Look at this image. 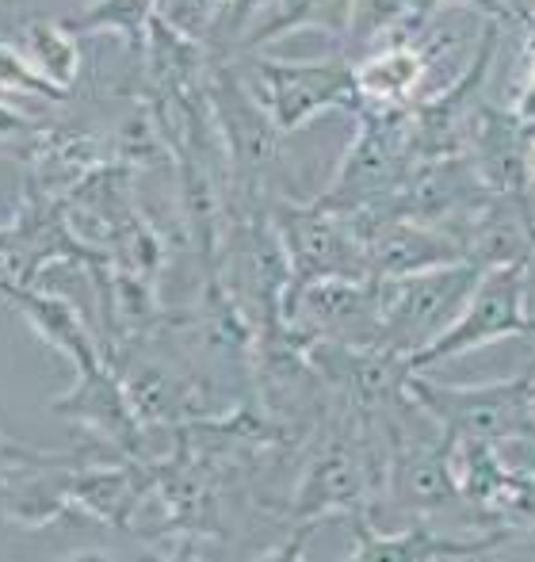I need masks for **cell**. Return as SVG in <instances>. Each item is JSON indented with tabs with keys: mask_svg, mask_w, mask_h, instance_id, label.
<instances>
[{
	"mask_svg": "<svg viewBox=\"0 0 535 562\" xmlns=\"http://www.w3.org/2000/svg\"><path fill=\"white\" fill-rule=\"evenodd\" d=\"M509 532H493L482 540H447V536L429 532L424 525H413L401 536H379L360 528V548L352 559H390V562H424V559H475L486 555V548L505 543Z\"/></svg>",
	"mask_w": 535,
	"mask_h": 562,
	"instance_id": "obj_9",
	"label": "cell"
},
{
	"mask_svg": "<svg viewBox=\"0 0 535 562\" xmlns=\"http://www.w3.org/2000/svg\"><path fill=\"white\" fill-rule=\"evenodd\" d=\"M532 180H535V146H532Z\"/></svg>",
	"mask_w": 535,
	"mask_h": 562,
	"instance_id": "obj_19",
	"label": "cell"
},
{
	"mask_svg": "<svg viewBox=\"0 0 535 562\" xmlns=\"http://www.w3.org/2000/svg\"><path fill=\"white\" fill-rule=\"evenodd\" d=\"M409 398L440 425L447 445H493V440L532 432V398L535 379H505L486 386H440L421 379V371H409Z\"/></svg>",
	"mask_w": 535,
	"mask_h": 562,
	"instance_id": "obj_3",
	"label": "cell"
},
{
	"mask_svg": "<svg viewBox=\"0 0 535 562\" xmlns=\"http://www.w3.org/2000/svg\"><path fill=\"white\" fill-rule=\"evenodd\" d=\"M0 89L4 92H31V97H43V100H66L69 97V92L54 89L46 77H38L35 69H31V61L8 43H0Z\"/></svg>",
	"mask_w": 535,
	"mask_h": 562,
	"instance_id": "obj_15",
	"label": "cell"
},
{
	"mask_svg": "<svg viewBox=\"0 0 535 562\" xmlns=\"http://www.w3.org/2000/svg\"><path fill=\"white\" fill-rule=\"evenodd\" d=\"M230 4L234 0H164L161 15L172 23V27H180L184 35H192L203 43V38L226 20Z\"/></svg>",
	"mask_w": 535,
	"mask_h": 562,
	"instance_id": "obj_14",
	"label": "cell"
},
{
	"mask_svg": "<svg viewBox=\"0 0 535 562\" xmlns=\"http://www.w3.org/2000/svg\"><path fill=\"white\" fill-rule=\"evenodd\" d=\"M467 241V260L478 268L524 265L535 252V211L524 195H486L459 226Z\"/></svg>",
	"mask_w": 535,
	"mask_h": 562,
	"instance_id": "obj_7",
	"label": "cell"
},
{
	"mask_svg": "<svg viewBox=\"0 0 535 562\" xmlns=\"http://www.w3.org/2000/svg\"><path fill=\"white\" fill-rule=\"evenodd\" d=\"M20 54L31 61V69H35L38 77H46V81L61 92H69V85L77 81V69H81V58H77V35H69L58 20L27 23Z\"/></svg>",
	"mask_w": 535,
	"mask_h": 562,
	"instance_id": "obj_13",
	"label": "cell"
},
{
	"mask_svg": "<svg viewBox=\"0 0 535 562\" xmlns=\"http://www.w3.org/2000/svg\"><path fill=\"white\" fill-rule=\"evenodd\" d=\"M532 146L535 126L528 119H521L509 104L482 100L467 123L463 154L490 195H528Z\"/></svg>",
	"mask_w": 535,
	"mask_h": 562,
	"instance_id": "obj_6",
	"label": "cell"
},
{
	"mask_svg": "<svg viewBox=\"0 0 535 562\" xmlns=\"http://www.w3.org/2000/svg\"><path fill=\"white\" fill-rule=\"evenodd\" d=\"M528 303V260L524 265L486 268L478 276L475 291L467 295V306L455 314L447 329H440L424 348H417L406 360V371H429L432 363H444L470 348H482L498 337L535 334V318L524 311Z\"/></svg>",
	"mask_w": 535,
	"mask_h": 562,
	"instance_id": "obj_4",
	"label": "cell"
},
{
	"mask_svg": "<svg viewBox=\"0 0 535 562\" xmlns=\"http://www.w3.org/2000/svg\"><path fill=\"white\" fill-rule=\"evenodd\" d=\"M475 8V12H482L486 20H501V23H516V15L509 12L501 0H424V15H436V12H444V8Z\"/></svg>",
	"mask_w": 535,
	"mask_h": 562,
	"instance_id": "obj_16",
	"label": "cell"
},
{
	"mask_svg": "<svg viewBox=\"0 0 535 562\" xmlns=\"http://www.w3.org/2000/svg\"><path fill=\"white\" fill-rule=\"evenodd\" d=\"M161 12V0H92L77 12L61 15V27L69 35H89V31H115L127 38L134 58H146L149 23Z\"/></svg>",
	"mask_w": 535,
	"mask_h": 562,
	"instance_id": "obj_10",
	"label": "cell"
},
{
	"mask_svg": "<svg viewBox=\"0 0 535 562\" xmlns=\"http://www.w3.org/2000/svg\"><path fill=\"white\" fill-rule=\"evenodd\" d=\"M364 494V474H360V463L352 456L349 445H337L333 451L314 463V471L306 474L303 497H298V517L306 513H329V509H344V505L360 502Z\"/></svg>",
	"mask_w": 535,
	"mask_h": 562,
	"instance_id": "obj_12",
	"label": "cell"
},
{
	"mask_svg": "<svg viewBox=\"0 0 535 562\" xmlns=\"http://www.w3.org/2000/svg\"><path fill=\"white\" fill-rule=\"evenodd\" d=\"M261 108L283 134H295L321 112L337 108H360L356 69L349 58L329 61H280V58H253L249 74H241Z\"/></svg>",
	"mask_w": 535,
	"mask_h": 562,
	"instance_id": "obj_5",
	"label": "cell"
},
{
	"mask_svg": "<svg viewBox=\"0 0 535 562\" xmlns=\"http://www.w3.org/2000/svg\"><path fill=\"white\" fill-rule=\"evenodd\" d=\"M356 142L344 154L337 180L314 207L333 215H356V211L379 207L395 200L406 184L413 157H409V112L401 108H360Z\"/></svg>",
	"mask_w": 535,
	"mask_h": 562,
	"instance_id": "obj_2",
	"label": "cell"
},
{
	"mask_svg": "<svg viewBox=\"0 0 535 562\" xmlns=\"http://www.w3.org/2000/svg\"><path fill=\"white\" fill-rule=\"evenodd\" d=\"M349 20L352 0H264V8L238 35V46L241 50H261L275 38L295 35V31H326V35L344 43Z\"/></svg>",
	"mask_w": 535,
	"mask_h": 562,
	"instance_id": "obj_8",
	"label": "cell"
},
{
	"mask_svg": "<svg viewBox=\"0 0 535 562\" xmlns=\"http://www.w3.org/2000/svg\"><path fill=\"white\" fill-rule=\"evenodd\" d=\"M31 131V119L20 115L15 108L0 104V134H27Z\"/></svg>",
	"mask_w": 535,
	"mask_h": 562,
	"instance_id": "obj_17",
	"label": "cell"
},
{
	"mask_svg": "<svg viewBox=\"0 0 535 562\" xmlns=\"http://www.w3.org/2000/svg\"><path fill=\"white\" fill-rule=\"evenodd\" d=\"M4 249H8V237H4V234H0V252H4Z\"/></svg>",
	"mask_w": 535,
	"mask_h": 562,
	"instance_id": "obj_18",
	"label": "cell"
},
{
	"mask_svg": "<svg viewBox=\"0 0 535 562\" xmlns=\"http://www.w3.org/2000/svg\"><path fill=\"white\" fill-rule=\"evenodd\" d=\"M482 272L486 268H478L475 260H459V265L424 268L409 276H372L383 352L409 360L417 348L429 345L467 306V295Z\"/></svg>",
	"mask_w": 535,
	"mask_h": 562,
	"instance_id": "obj_1",
	"label": "cell"
},
{
	"mask_svg": "<svg viewBox=\"0 0 535 562\" xmlns=\"http://www.w3.org/2000/svg\"><path fill=\"white\" fill-rule=\"evenodd\" d=\"M8 299H15V306H20L23 314L31 318V326L38 329L46 340H50L54 348H61V352H69L77 360V368H92V345H89V334H84L81 318H77V311L66 303V299H54V295H35V291L27 288H0Z\"/></svg>",
	"mask_w": 535,
	"mask_h": 562,
	"instance_id": "obj_11",
	"label": "cell"
}]
</instances>
